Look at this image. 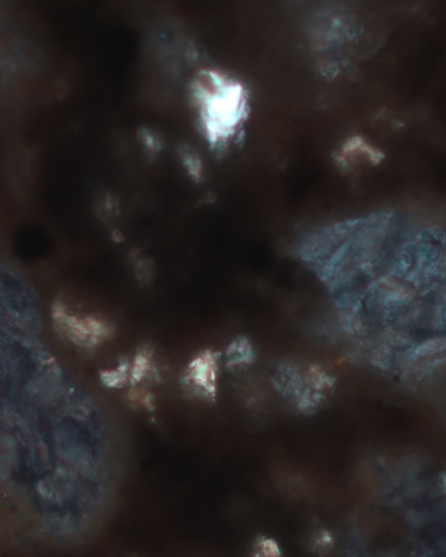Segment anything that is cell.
Instances as JSON below:
<instances>
[{"mask_svg": "<svg viewBox=\"0 0 446 557\" xmlns=\"http://www.w3.org/2000/svg\"><path fill=\"white\" fill-rule=\"evenodd\" d=\"M368 362L403 383L446 371V222L390 208L313 235L304 250Z\"/></svg>", "mask_w": 446, "mask_h": 557, "instance_id": "cell-1", "label": "cell"}, {"mask_svg": "<svg viewBox=\"0 0 446 557\" xmlns=\"http://www.w3.org/2000/svg\"><path fill=\"white\" fill-rule=\"evenodd\" d=\"M201 127L214 147L229 143L246 118L247 97L242 85L216 71H201L192 84Z\"/></svg>", "mask_w": 446, "mask_h": 557, "instance_id": "cell-2", "label": "cell"}, {"mask_svg": "<svg viewBox=\"0 0 446 557\" xmlns=\"http://www.w3.org/2000/svg\"><path fill=\"white\" fill-rule=\"evenodd\" d=\"M53 316L55 324L59 325L62 331L77 345H94L106 333V329L100 321L76 319L75 316L67 314L62 304L59 303L55 304L53 308Z\"/></svg>", "mask_w": 446, "mask_h": 557, "instance_id": "cell-3", "label": "cell"}]
</instances>
